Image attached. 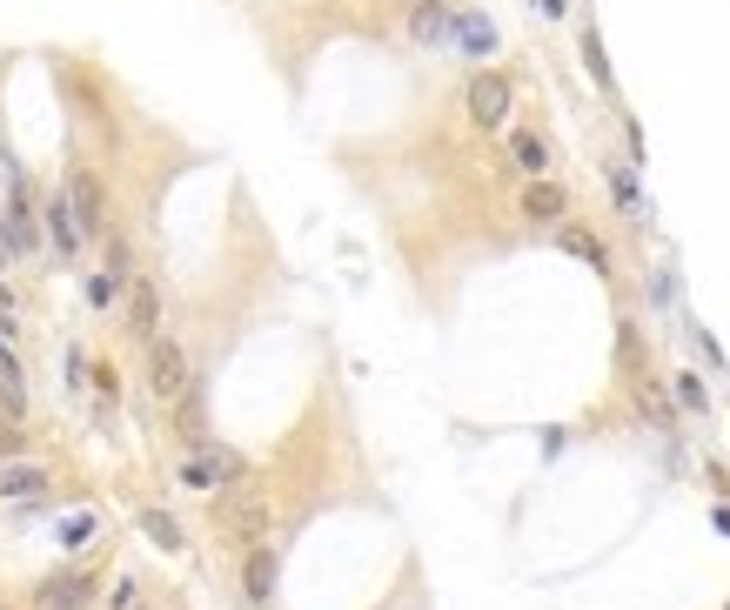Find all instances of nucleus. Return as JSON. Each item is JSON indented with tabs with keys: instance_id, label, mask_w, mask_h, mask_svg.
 I'll use <instances>...</instances> for the list:
<instances>
[{
	"instance_id": "f257e3e1",
	"label": "nucleus",
	"mask_w": 730,
	"mask_h": 610,
	"mask_svg": "<svg viewBox=\"0 0 730 610\" xmlns=\"http://www.w3.org/2000/svg\"><path fill=\"white\" fill-rule=\"evenodd\" d=\"M208 517H215V530H222L228 550H255V543H268V490L262 476H235V483H222L215 497H208Z\"/></svg>"
},
{
	"instance_id": "f03ea898",
	"label": "nucleus",
	"mask_w": 730,
	"mask_h": 610,
	"mask_svg": "<svg viewBox=\"0 0 730 610\" xmlns=\"http://www.w3.org/2000/svg\"><path fill=\"white\" fill-rule=\"evenodd\" d=\"M175 476L188 483V490H201V497H215L222 483H235V476H242V456L222 450V443H208V450H181Z\"/></svg>"
},
{
	"instance_id": "7ed1b4c3",
	"label": "nucleus",
	"mask_w": 730,
	"mask_h": 610,
	"mask_svg": "<svg viewBox=\"0 0 730 610\" xmlns=\"http://www.w3.org/2000/svg\"><path fill=\"white\" fill-rule=\"evenodd\" d=\"M188 383H195L188 349H181L175 336H155V342H148V389H155V403H175Z\"/></svg>"
},
{
	"instance_id": "20e7f679",
	"label": "nucleus",
	"mask_w": 730,
	"mask_h": 610,
	"mask_svg": "<svg viewBox=\"0 0 730 610\" xmlns=\"http://www.w3.org/2000/svg\"><path fill=\"white\" fill-rule=\"evenodd\" d=\"M509 101H516V88H509V74H496V68H483L476 81H469V94H463V108H469L476 128H503Z\"/></svg>"
},
{
	"instance_id": "39448f33",
	"label": "nucleus",
	"mask_w": 730,
	"mask_h": 610,
	"mask_svg": "<svg viewBox=\"0 0 730 610\" xmlns=\"http://www.w3.org/2000/svg\"><path fill=\"white\" fill-rule=\"evenodd\" d=\"M61 188H67V202H74V215H81V235H101L108 228V195H101V181H94L88 161H74Z\"/></svg>"
},
{
	"instance_id": "423d86ee",
	"label": "nucleus",
	"mask_w": 730,
	"mask_h": 610,
	"mask_svg": "<svg viewBox=\"0 0 730 610\" xmlns=\"http://www.w3.org/2000/svg\"><path fill=\"white\" fill-rule=\"evenodd\" d=\"M94 604V577L88 570H47L34 584V610H88Z\"/></svg>"
},
{
	"instance_id": "0eeeda50",
	"label": "nucleus",
	"mask_w": 730,
	"mask_h": 610,
	"mask_svg": "<svg viewBox=\"0 0 730 610\" xmlns=\"http://www.w3.org/2000/svg\"><path fill=\"white\" fill-rule=\"evenodd\" d=\"M409 41L416 47H456V7L449 0H416L409 7Z\"/></svg>"
},
{
	"instance_id": "6e6552de",
	"label": "nucleus",
	"mask_w": 730,
	"mask_h": 610,
	"mask_svg": "<svg viewBox=\"0 0 730 610\" xmlns=\"http://www.w3.org/2000/svg\"><path fill=\"white\" fill-rule=\"evenodd\" d=\"M275 584H282V557H275V543H255V550H242V597L255 610L275 597Z\"/></svg>"
},
{
	"instance_id": "1a4fd4ad",
	"label": "nucleus",
	"mask_w": 730,
	"mask_h": 610,
	"mask_svg": "<svg viewBox=\"0 0 730 610\" xmlns=\"http://www.w3.org/2000/svg\"><path fill=\"white\" fill-rule=\"evenodd\" d=\"M128 336L134 342H155L161 336V289L148 275H134L128 282Z\"/></svg>"
},
{
	"instance_id": "9d476101",
	"label": "nucleus",
	"mask_w": 730,
	"mask_h": 610,
	"mask_svg": "<svg viewBox=\"0 0 730 610\" xmlns=\"http://www.w3.org/2000/svg\"><path fill=\"white\" fill-rule=\"evenodd\" d=\"M523 215H530L536 228H563V215H570V195H563V181L536 175L530 188H523Z\"/></svg>"
},
{
	"instance_id": "9b49d317",
	"label": "nucleus",
	"mask_w": 730,
	"mask_h": 610,
	"mask_svg": "<svg viewBox=\"0 0 730 610\" xmlns=\"http://www.w3.org/2000/svg\"><path fill=\"white\" fill-rule=\"evenodd\" d=\"M456 54H469V61L496 54V27H489L483 7H456Z\"/></svg>"
},
{
	"instance_id": "f8f14e48",
	"label": "nucleus",
	"mask_w": 730,
	"mask_h": 610,
	"mask_svg": "<svg viewBox=\"0 0 730 610\" xmlns=\"http://www.w3.org/2000/svg\"><path fill=\"white\" fill-rule=\"evenodd\" d=\"M41 215H47V235H54V249H61V262L74 249H81V215H74V202H67V188H54L41 202Z\"/></svg>"
},
{
	"instance_id": "ddd939ff",
	"label": "nucleus",
	"mask_w": 730,
	"mask_h": 610,
	"mask_svg": "<svg viewBox=\"0 0 730 610\" xmlns=\"http://www.w3.org/2000/svg\"><path fill=\"white\" fill-rule=\"evenodd\" d=\"M556 249L576 255V262H590L597 275H610V249H603V235H590L583 222H563V228H556Z\"/></svg>"
},
{
	"instance_id": "4468645a",
	"label": "nucleus",
	"mask_w": 730,
	"mask_h": 610,
	"mask_svg": "<svg viewBox=\"0 0 730 610\" xmlns=\"http://www.w3.org/2000/svg\"><path fill=\"white\" fill-rule=\"evenodd\" d=\"M47 497V470L41 463H7L0 470V503H34Z\"/></svg>"
},
{
	"instance_id": "2eb2a0df",
	"label": "nucleus",
	"mask_w": 730,
	"mask_h": 610,
	"mask_svg": "<svg viewBox=\"0 0 730 610\" xmlns=\"http://www.w3.org/2000/svg\"><path fill=\"white\" fill-rule=\"evenodd\" d=\"M603 181H610V195H617V208L630 215V222H650V202L637 195V175H630V161H603Z\"/></svg>"
},
{
	"instance_id": "dca6fc26",
	"label": "nucleus",
	"mask_w": 730,
	"mask_h": 610,
	"mask_svg": "<svg viewBox=\"0 0 730 610\" xmlns=\"http://www.w3.org/2000/svg\"><path fill=\"white\" fill-rule=\"evenodd\" d=\"M509 161H516V168H523V175H550V141L536 135V128H516V135H509Z\"/></svg>"
},
{
	"instance_id": "f3484780",
	"label": "nucleus",
	"mask_w": 730,
	"mask_h": 610,
	"mask_svg": "<svg viewBox=\"0 0 730 610\" xmlns=\"http://www.w3.org/2000/svg\"><path fill=\"white\" fill-rule=\"evenodd\" d=\"M141 530H148V543H155V550H181V523L168 517V510H141Z\"/></svg>"
},
{
	"instance_id": "a211bd4d",
	"label": "nucleus",
	"mask_w": 730,
	"mask_h": 610,
	"mask_svg": "<svg viewBox=\"0 0 730 610\" xmlns=\"http://www.w3.org/2000/svg\"><path fill=\"white\" fill-rule=\"evenodd\" d=\"M637 403H643V416H650L657 430H670V423H677V416H670V396H664L657 383H643V389H637Z\"/></svg>"
},
{
	"instance_id": "6ab92c4d",
	"label": "nucleus",
	"mask_w": 730,
	"mask_h": 610,
	"mask_svg": "<svg viewBox=\"0 0 730 610\" xmlns=\"http://www.w3.org/2000/svg\"><path fill=\"white\" fill-rule=\"evenodd\" d=\"M677 403H684L690 416H704V409H710V389L697 383V376H677Z\"/></svg>"
},
{
	"instance_id": "aec40b11",
	"label": "nucleus",
	"mask_w": 730,
	"mask_h": 610,
	"mask_svg": "<svg viewBox=\"0 0 730 610\" xmlns=\"http://www.w3.org/2000/svg\"><path fill=\"white\" fill-rule=\"evenodd\" d=\"M114 295H128V289H121V282H114V275L101 269V275L88 282V302H94V309H114Z\"/></svg>"
},
{
	"instance_id": "412c9836",
	"label": "nucleus",
	"mask_w": 730,
	"mask_h": 610,
	"mask_svg": "<svg viewBox=\"0 0 730 610\" xmlns=\"http://www.w3.org/2000/svg\"><path fill=\"white\" fill-rule=\"evenodd\" d=\"M27 450V430H21V416H0V456H21Z\"/></svg>"
},
{
	"instance_id": "4be33fe9",
	"label": "nucleus",
	"mask_w": 730,
	"mask_h": 610,
	"mask_svg": "<svg viewBox=\"0 0 730 610\" xmlns=\"http://www.w3.org/2000/svg\"><path fill=\"white\" fill-rule=\"evenodd\" d=\"M94 537V517H88V510H81V517H67L61 523V543H67V550H81V543H88Z\"/></svg>"
},
{
	"instance_id": "5701e85b",
	"label": "nucleus",
	"mask_w": 730,
	"mask_h": 610,
	"mask_svg": "<svg viewBox=\"0 0 730 610\" xmlns=\"http://www.w3.org/2000/svg\"><path fill=\"white\" fill-rule=\"evenodd\" d=\"M583 68L597 74V81H610V68H603V41H597V27L583 34Z\"/></svg>"
},
{
	"instance_id": "b1692460",
	"label": "nucleus",
	"mask_w": 730,
	"mask_h": 610,
	"mask_svg": "<svg viewBox=\"0 0 730 610\" xmlns=\"http://www.w3.org/2000/svg\"><path fill=\"white\" fill-rule=\"evenodd\" d=\"M134 590H141V584H134V577H121V584L108 590V610H141V597H134Z\"/></svg>"
},
{
	"instance_id": "393cba45",
	"label": "nucleus",
	"mask_w": 730,
	"mask_h": 610,
	"mask_svg": "<svg viewBox=\"0 0 730 610\" xmlns=\"http://www.w3.org/2000/svg\"><path fill=\"white\" fill-rule=\"evenodd\" d=\"M530 7H536V14H550V21H556V14H563L570 0H530Z\"/></svg>"
},
{
	"instance_id": "a878e982",
	"label": "nucleus",
	"mask_w": 730,
	"mask_h": 610,
	"mask_svg": "<svg viewBox=\"0 0 730 610\" xmlns=\"http://www.w3.org/2000/svg\"><path fill=\"white\" fill-rule=\"evenodd\" d=\"M710 523H717V530L730 537V503H717V510H710Z\"/></svg>"
},
{
	"instance_id": "bb28decb",
	"label": "nucleus",
	"mask_w": 730,
	"mask_h": 610,
	"mask_svg": "<svg viewBox=\"0 0 730 610\" xmlns=\"http://www.w3.org/2000/svg\"><path fill=\"white\" fill-rule=\"evenodd\" d=\"M0 610H7V597H0Z\"/></svg>"
}]
</instances>
